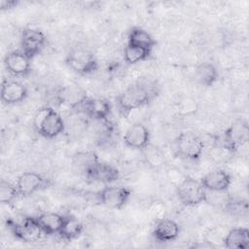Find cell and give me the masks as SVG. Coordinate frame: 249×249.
<instances>
[{"instance_id": "27", "label": "cell", "mask_w": 249, "mask_h": 249, "mask_svg": "<svg viewBox=\"0 0 249 249\" xmlns=\"http://www.w3.org/2000/svg\"><path fill=\"white\" fill-rule=\"evenodd\" d=\"M19 196L17 186L2 179L0 182V200L3 204H12Z\"/></svg>"}, {"instance_id": "11", "label": "cell", "mask_w": 249, "mask_h": 249, "mask_svg": "<svg viewBox=\"0 0 249 249\" xmlns=\"http://www.w3.org/2000/svg\"><path fill=\"white\" fill-rule=\"evenodd\" d=\"M89 97L87 91L78 85H64L57 89L55 99L61 105L79 110L83 102Z\"/></svg>"}, {"instance_id": "4", "label": "cell", "mask_w": 249, "mask_h": 249, "mask_svg": "<svg viewBox=\"0 0 249 249\" xmlns=\"http://www.w3.org/2000/svg\"><path fill=\"white\" fill-rule=\"evenodd\" d=\"M249 129L248 123L244 119H238L233 122L221 135V146L227 151L233 153L240 146H243L248 141Z\"/></svg>"}, {"instance_id": "5", "label": "cell", "mask_w": 249, "mask_h": 249, "mask_svg": "<svg viewBox=\"0 0 249 249\" xmlns=\"http://www.w3.org/2000/svg\"><path fill=\"white\" fill-rule=\"evenodd\" d=\"M7 226L15 237L26 243L36 242L44 234L37 219L34 217H25L19 222L9 221Z\"/></svg>"}, {"instance_id": "24", "label": "cell", "mask_w": 249, "mask_h": 249, "mask_svg": "<svg viewBox=\"0 0 249 249\" xmlns=\"http://www.w3.org/2000/svg\"><path fill=\"white\" fill-rule=\"evenodd\" d=\"M98 160V157L93 152L77 153L72 159L73 170L79 174H84L86 176L89 168Z\"/></svg>"}, {"instance_id": "20", "label": "cell", "mask_w": 249, "mask_h": 249, "mask_svg": "<svg viewBox=\"0 0 249 249\" xmlns=\"http://www.w3.org/2000/svg\"><path fill=\"white\" fill-rule=\"evenodd\" d=\"M84 231L83 224L73 215H64L62 226L58 231V235L66 241H72L81 236Z\"/></svg>"}, {"instance_id": "31", "label": "cell", "mask_w": 249, "mask_h": 249, "mask_svg": "<svg viewBox=\"0 0 249 249\" xmlns=\"http://www.w3.org/2000/svg\"><path fill=\"white\" fill-rule=\"evenodd\" d=\"M52 109V107L50 106H44V107H41L39 108L34 117H33V120H32V124H33V127L35 128V130L37 131L41 125V124L43 123V121L45 120V118L47 117V115L49 114L50 110Z\"/></svg>"}, {"instance_id": "29", "label": "cell", "mask_w": 249, "mask_h": 249, "mask_svg": "<svg viewBox=\"0 0 249 249\" xmlns=\"http://www.w3.org/2000/svg\"><path fill=\"white\" fill-rule=\"evenodd\" d=\"M165 175L167 180L175 187L179 186L187 177V175H185L179 168L175 166H167L165 168Z\"/></svg>"}, {"instance_id": "22", "label": "cell", "mask_w": 249, "mask_h": 249, "mask_svg": "<svg viewBox=\"0 0 249 249\" xmlns=\"http://www.w3.org/2000/svg\"><path fill=\"white\" fill-rule=\"evenodd\" d=\"M44 234L53 235L58 234V231L62 226L64 215H60L54 212H44L36 217Z\"/></svg>"}, {"instance_id": "23", "label": "cell", "mask_w": 249, "mask_h": 249, "mask_svg": "<svg viewBox=\"0 0 249 249\" xmlns=\"http://www.w3.org/2000/svg\"><path fill=\"white\" fill-rule=\"evenodd\" d=\"M127 44L152 51L157 45V41L145 29L139 26H133L128 31Z\"/></svg>"}, {"instance_id": "17", "label": "cell", "mask_w": 249, "mask_h": 249, "mask_svg": "<svg viewBox=\"0 0 249 249\" xmlns=\"http://www.w3.org/2000/svg\"><path fill=\"white\" fill-rule=\"evenodd\" d=\"M65 130V123L60 114L52 108L41 124L37 132L44 138L53 139Z\"/></svg>"}, {"instance_id": "14", "label": "cell", "mask_w": 249, "mask_h": 249, "mask_svg": "<svg viewBox=\"0 0 249 249\" xmlns=\"http://www.w3.org/2000/svg\"><path fill=\"white\" fill-rule=\"evenodd\" d=\"M199 181L207 192L225 193L231 184V177L224 169H215L203 175Z\"/></svg>"}, {"instance_id": "26", "label": "cell", "mask_w": 249, "mask_h": 249, "mask_svg": "<svg viewBox=\"0 0 249 249\" xmlns=\"http://www.w3.org/2000/svg\"><path fill=\"white\" fill-rule=\"evenodd\" d=\"M144 157L146 160V162L153 168H160L163 166L165 163L164 155L161 153V151L158 148L153 146L152 144H149L148 147H146L144 150Z\"/></svg>"}, {"instance_id": "19", "label": "cell", "mask_w": 249, "mask_h": 249, "mask_svg": "<svg viewBox=\"0 0 249 249\" xmlns=\"http://www.w3.org/2000/svg\"><path fill=\"white\" fill-rule=\"evenodd\" d=\"M223 246L228 249H247L249 247V231L247 228H233L223 237Z\"/></svg>"}, {"instance_id": "8", "label": "cell", "mask_w": 249, "mask_h": 249, "mask_svg": "<svg viewBox=\"0 0 249 249\" xmlns=\"http://www.w3.org/2000/svg\"><path fill=\"white\" fill-rule=\"evenodd\" d=\"M47 37L39 29L24 28L20 34V51L29 58L33 59L45 48Z\"/></svg>"}, {"instance_id": "21", "label": "cell", "mask_w": 249, "mask_h": 249, "mask_svg": "<svg viewBox=\"0 0 249 249\" xmlns=\"http://www.w3.org/2000/svg\"><path fill=\"white\" fill-rule=\"evenodd\" d=\"M195 77L199 85L209 88L218 81L219 73L213 63L201 62L195 69Z\"/></svg>"}, {"instance_id": "15", "label": "cell", "mask_w": 249, "mask_h": 249, "mask_svg": "<svg viewBox=\"0 0 249 249\" xmlns=\"http://www.w3.org/2000/svg\"><path fill=\"white\" fill-rule=\"evenodd\" d=\"M86 177L94 182L111 184L119 180L120 171L114 165L102 162L98 160L89 168L86 173Z\"/></svg>"}, {"instance_id": "32", "label": "cell", "mask_w": 249, "mask_h": 249, "mask_svg": "<svg viewBox=\"0 0 249 249\" xmlns=\"http://www.w3.org/2000/svg\"><path fill=\"white\" fill-rule=\"evenodd\" d=\"M18 1L17 0H0V9L2 11L11 10L16 8L18 5Z\"/></svg>"}, {"instance_id": "9", "label": "cell", "mask_w": 249, "mask_h": 249, "mask_svg": "<svg viewBox=\"0 0 249 249\" xmlns=\"http://www.w3.org/2000/svg\"><path fill=\"white\" fill-rule=\"evenodd\" d=\"M16 186L19 196H27L38 191L49 188L51 186V181L40 173L27 171L18 177Z\"/></svg>"}, {"instance_id": "16", "label": "cell", "mask_w": 249, "mask_h": 249, "mask_svg": "<svg viewBox=\"0 0 249 249\" xmlns=\"http://www.w3.org/2000/svg\"><path fill=\"white\" fill-rule=\"evenodd\" d=\"M28 96L27 88L18 81H4L1 86V100L6 105L24 101Z\"/></svg>"}, {"instance_id": "13", "label": "cell", "mask_w": 249, "mask_h": 249, "mask_svg": "<svg viewBox=\"0 0 249 249\" xmlns=\"http://www.w3.org/2000/svg\"><path fill=\"white\" fill-rule=\"evenodd\" d=\"M6 70L17 77H25L31 72V59L21 51H13L6 54L4 58Z\"/></svg>"}, {"instance_id": "7", "label": "cell", "mask_w": 249, "mask_h": 249, "mask_svg": "<svg viewBox=\"0 0 249 249\" xmlns=\"http://www.w3.org/2000/svg\"><path fill=\"white\" fill-rule=\"evenodd\" d=\"M130 196L131 190L123 186H106L97 194V199L102 205L117 210L124 207Z\"/></svg>"}, {"instance_id": "25", "label": "cell", "mask_w": 249, "mask_h": 249, "mask_svg": "<svg viewBox=\"0 0 249 249\" xmlns=\"http://www.w3.org/2000/svg\"><path fill=\"white\" fill-rule=\"evenodd\" d=\"M152 51L137 46L126 44L124 49V59L127 64L133 65L147 60L151 56Z\"/></svg>"}, {"instance_id": "1", "label": "cell", "mask_w": 249, "mask_h": 249, "mask_svg": "<svg viewBox=\"0 0 249 249\" xmlns=\"http://www.w3.org/2000/svg\"><path fill=\"white\" fill-rule=\"evenodd\" d=\"M155 96V90L144 84L136 83L128 86L116 98L119 112L126 118L133 110L148 105Z\"/></svg>"}, {"instance_id": "30", "label": "cell", "mask_w": 249, "mask_h": 249, "mask_svg": "<svg viewBox=\"0 0 249 249\" xmlns=\"http://www.w3.org/2000/svg\"><path fill=\"white\" fill-rule=\"evenodd\" d=\"M149 211H150L151 215L154 217V219L157 221V220L165 218L166 207H165L163 202L157 200V201L152 202V204L150 205V210Z\"/></svg>"}, {"instance_id": "2", "label": "cell", "mask_w": 249, "mask_h": 249, "mask_svg": "<svg viewBox=\"0 0 249 249\" xmlns=\"http://www.w3.org/2000/svg\"><path fill=\"white\" fill-rule=\"evenodd\" d=\"M65 63L71 70L80 75H89L98 69V60L95 54L82 47L70 50L66 54Z\"/></svg>"}, {"instance_id": "6", "label": "cell", "mask_w": 249, "mask_h": 249, "mask_svg": "<svg viewBox=\"0 0 249 249\" xmlns=\"http://www.w3.org/2000/svg\"><path fill=\"white\" fill-rule=\"evenodd\" d=\"M175 147L181 157L190 160H197L202 156L204 145L202 140L196 133L183 131L177 136Z\"/></svg>"}, {"instance_id": "28", "label": "cell", "mask_w": 249, "mask_h": 249, "mask_svg": "<svg viewBox=\"0 0 249 249\" xmlns=\"http://www.w3.org/2000/svg\"><path fill=\"white\" fill-rule=\"evenodd\" d=\"M176 111L181 116L194 115L198 111V103L196 99L190 96H185L177 102Z\"/></svg>"}, {"instance_id": "18", "label": "cell", "mask_w": 249, "mask_h": 249, "mask_svg": "<svg viewBox=\"0 0 249 249\" xmlns=\"http://www.w3.org/2000/svg\"><path fill=\"white\" fill-rule=\"evenodd\" d=\"M152 233L155 239L159 242H170L178 238L180 234V228L175 221L162 218L157 220Z\"/></svg>"}, {"instance_id": "3", "label": "cell", "mask_w": 249, "mask_h": 249, "mask_svg": "<svg viewBox=\"0 0 249 249\" xmlns=\"http://www.w3.org/2000/svg\"><path fill=\"white\" fill-rule=\"evenodd\" d=\"M176 195L180 202L185 206H195L207 201V191L200 181L189 176L176 187Z\"/></svg>"}, {"instance_id": "12", "label": "cell", "mask_w": 249, "mask_h": 249, "mask_svg": "<svg viewBox=\"0 0 249 249\" xmlns=\"http://www.w3.org/2000/svg\"><path fill=\"white\" fill-rule=\"evenodd\" d=\"M123 139L126 147L143 151L150 144L151 134L145 124L135 123L126 129Z\"/></svg>"}, {"instance_id": "10", "label": "cell", "mask_w": 249, "mask_h": 249, "mask_svg": "<svg viewBox=\"0 0 249 249\" xmlns=\"http://www.w3.org/2000/svg\"><path fill=\"white\" fill-rule=\"evenodd\" d=\"M87 117L100 122H108L112 115V105L106 98L88 97L79 110Z\"/></svg>"}]
</instances>
